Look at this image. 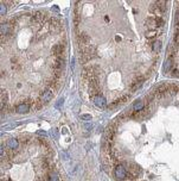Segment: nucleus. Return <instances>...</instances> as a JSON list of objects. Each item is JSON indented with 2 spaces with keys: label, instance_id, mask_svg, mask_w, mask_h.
Wrapping results in <instances>:
<instances>
[{
  "label": "nucleus",
  "instance_id": "32",
  "mask_svg": "<svg viewBox=\"0 0 179 181\" xmlns=\"http://www.w3.org/2000/svg\"><path fill=\"white\" fill-rule=\"evenodd\" d=\"M5 13H6V6H5V4L1 2V6H0V14L4 16Z\"/></svg>",
  "mask_w": 179,
  "mask_h": 181
},
{
  "label": "nucleus",
  "instance_id": "14",
  "mask_svg": "<svg viewBox=\"0 0 179 181\" xmlns=\"http://www.w3.org/2000/svg\"><path fill=\"white\" fill-rule=\"evenodd\" d=\"M6 145H7V148H8L10 150H15V149L18 148V145H19V142H18L17 138H12V137H11V138L7 139Z\"/></svg>",
  "mask_w": 179,
  "mask_h": 181
},
{
  "label": "nucleus",
  "instance_id": "28",
  "mask_svg": "<svg viewBox=\"0 0 179 181\" xmlns=\"http://www.w3.org/2000/svg\"><path fill=\"white\" fill-rule=\"evenodd\" d=\"M128 96H124V97H121V98H119L118 99V101H119V104L121 105V104H124V103H127L128 101Z\"/></svg>",
  "mask_w": 179,
  "mask_h": 181
},
{
  "label": "nucleus",
  "instance_id": "3",
  "mask_svg": "<svg viewBox=\"0 0 179 181\" xmlns=\"http://www.w3.org/2000/svg\"><path fill=\"white\" fill-rule=\"evenodd\" d=\"M114 174H115V178L118 180H124L127 178V173H126V169H124L121 165H118L115 167V170H114Z\"/></svg>",
  "mask_w": 179,
  "mask_h": 181
},
{
  "label": "nucleus",
  "instance_id": "30",
  "mask_svg": "<svg viewBox=\"0 0 179 181\" xmlns=\"http://www.w3.org/2000/svg\"><path fill=\"white\" fill-rule=\"evenodd\" d=\"M50 135L54 137V138H58V131H57V129L54 127L52 130H51V132H50Z\"/></svg>",
  "mask_w": 179,
  "mask_h": 181
},
{
  "label": "nucleus",
  "instance_id": "23",
  "mask_svg": "<svg viewBox=\"0 0 179 181\" xmlns=\"http://www.w3.org/2000/svg\"><path fill=\"white\" fill-rule=\"evenodd\" d=\"M80 20H81V17H80V13L76 11L75 12V16H74V23H75V25L77 26L78 24H80Z\"/></svg>",
  "mask_w": 179,
  "mask_h": 181
},
{
  "label": "nucleus",
  "instance_id": "26",
  "mask_svg": "<svg viewBox=\"0 0 179 181\" xmlns=\"http://www.w3.org/2000/svg\"><path fill=\"white\" fill-rule=\"evenodd\" d=\"M174 20H176V30H179V9L177 10V12H176Z\"/></svg>",
  "mask_w": 179,
  "mask_h": 181
},
{
  "label": "nucleus",
  "instance_id": "6",
  "mask_svg": "<svg viewBox=\"0 0 179 181\" xmlns=\"http://www.w3.org/2000/svg\"><path fill=\"white\" fill-rule=\"evenodd\" d=\"M13 26L14 25H12L11 23H2V24H1V29H0L1 36L7 37L8 35H11L12 31H13Z\"/></svg>",
  "mask_w": 179,
  "mask_h": 181
},
{
  "label": "nucleus",
  "instance_id": "13",
  "mask_svg": "<svg viewBox=\"0 0 179 181\" xmlns=\"http://www.w3.org/2000/svg\"><path fill=\"white\" fill-rule=\"evenodd\" d=\"M172 68H173V57H168L165 62H164L163 70H164V73H165V74H167V73L172 69Z\"/></svg>",
  "mask_w": 179,
  "mask_h": 181
},
{
  "label": "nucleus",
  "instance_id": "24",
  "mask_svg": "<svg viewBox=\"0 0 179 181\" xmlns=\"http://www.w3.org/2000/svg\"><path fill=\"white\" fill-rule=\"evenodd\" d=\"M38 142H39V144H41V147H44L45 149H48V150L50 149V147H49V144H48V142H46V141H45V139H44V138H39V139H38Z\"/></svg>",
  "mask_w": 179,
  "mask_h": 181
},
{
  "label": "nucleus",
  "instance_id": "21",
  "mask_svg": "<svg viewBox=\"0 0 179 181\" xmlns=\"http://www.w3.org/2000/svg\"><path fill=\"white\" fill-rule=\"evenodd\" d=\"M160 48H161V42L160 41H155V42L152 44V49L154 53H159L160 51Z\"/></svg>",
  "mask_w": 179,
  "mask_h": 181
},
{
  "label": "nucleus",
  "instance_id": "8",
  "mask_svg": "<svg viewBox=\"0 0 179 181\" xmlns=\"http://www.w3.org/2000/svg\"><path fill=\"white\" fill-rule=\"evenodd\" d=\"M48 24H49V28H50V32H56V31H58L59 28H61V23L56 18L49 19L48 20Z\"/></svg>",
  "mask_w": 179,
  "mask_h": 181
},
{
  "label": "nucleus",
  "instance_id": "18",
  "mask_svg": "<svg viewBox=\"0 0 179 181\" xmlns=\"http://www.w3.org/2000/svg\"><path fill=\"white\" fill-rule=\"evenodd\" d=\"M41 106H43V101H41V99H36V100H33V103H32V105H31V109L33 110V111H38V110H41Z\"/></svg>",
  "mask_w": 179,
  "mask_h": 181
},
{
  "label": "nucleus",
  "instance_id": "35",
  "mask_svg": "<svg viewBox=\"0 0 179 181\" xmlns=\"http://www.w3.org/2000/svg\"><path fill=\"white\" fill-rule=\"evenodd\" d=\"M173 71H174V73H173V74H172V75H173V76H179V70H173Z\"/></svg>",
  "mask_w": 179,
  "mask_h": 181
},
{
  "label": "nucleus",
  "instance_id": "5",
  "mask_svg": "<svg viewBox=\"0 0 179 181\" xmlns=\"http://www.w3.org/2000/svg\"><path fill=\"white\" fill-rule=\"evenodd\" d=\"M52 69L54 70H63L65 62H64V57H55V60L52 61Z\"/></svg>",
  "mask_w": 179,
  "mask_h": 181
},
{
  "label": "nucleus",
  "instance_id": "29",
  "mask_svg": "<svg viewBox=\"0 0 179 181\" xmlns=\"http://www.w3.org/2000/svg\"><path fill=\"white\" fill-rule=\"evenodd\" d=\"M155 31H148L147 33H146V38H148V40H151L153 37H155Z\"/></svg>",
  "mask_w": 179,
  "mask_h": 181
},
{
  "label": "nucleus",
  "instance_id": "15",
  "mask_svg": "<svg viewBox=\"0 0 179 181\" xmlns=\"http://www.w3.org/2000/svg\"><path fill=\"white\" fill-rule=\"evenodd\" d=\"M150 12L153 14H158V16H160L164 11L160 9V6L158 5V2H153V4H151V6H150Z\"/></svg>",
  "mask_w": 179,
  "mask_h": 181
},
{
  "label": "nucleus",
  "instance_id": "10",
  "mask_svg": "<svg viewBox=\"0 0 179 181\" xmlns=\"http://www.w3.org/2000/svg\"><path fill=\"white\" fill-rule=\"evenodd\" d=\"M144 81H145V78H144V76H138V78H135V80L133 81V84L131 86V89H132V91L139 89V88L142 86Z\"/></svg>",
  "mask_w": 179,
  "mask_h": 181
},
{
  "label": "nucleus",
  "instance_id": "12",
  "mask_svg": "<svg viewBox=\"0 0 179 181\" xmlns=\"http://www.w3.org/2000/svg\"><path fill=\"white\" fill-rule=\"evenodd\" d=\"M31 110V105L30 104H26V103H23L20 105H18L15 107V111L18 113H28V111Z\"/></svg>",
  "mask_w": 179,
  "mask_h": 181
},
{
  "label": "nucleus",
  "instance_id": "25",
  "mask_svg": "<svg viewBox=\"0 0 179 181\" xmlns=\"http://www.w3.org/2000/svg\"><path fill=\"white\" fill-rule=\"evenodd\" d=\"M49 180L50 181H59V176H58L56 173H51L50 176H49Z\"/></svg>",
  "mask_w": 179,
  "mask_h": 181
},
{
  "label": "nucleus",
  "instance_id": "34",
  "mask_svg": "<svg viewBox=\"0 0 179 181\" xmlns=\"http://www.w3.org/2000/svg\"><path fill=\"white\" fill-rule=\"evenodd\" d=\"M31 139L30 138H28V137H20V142L22 143H28Z\"/></svg>",
  "mask_w": 179,
  "mask_h": 181
},
{
  "label": "nucleus",
  "instance_id": "4",
  "mask_svg": "<svg viewBox=\"0 0 179 181\" xmlns=\"http://www.w3.org/2000/svg\"><path fill=\"white\" fill-rule=\"evenodd\" d=\"M114 136H115V129H114L113 125H109L106 129V136H104V139L107 142V145H110L113 143Z\"/></svg>",
  "mask_w": 179,
  "mask_h": 181
},
{
  "label": "nucleus",
  "instance_id": "7",
  "mask_svg": "<svg viewBox=\"0 0 179 181\" xmlns=\"http://www.w3.org/2000/svg\"><path fill=\"white\" fill-rule=\"evenodd\" d=\"M44 19H45V14L41 12V11H37V12H35L32 14L31 23H33V24H41L44 22Z\"/></svg>",
  "mask_w": 179,
  "mask_h": 181
},
{
  "label": "nucleus",
  "instance_id": "11",
  "mask_svg": "<svg viewBox=\"0 0 179 181\" xmlns=\"http://www.w3.org/2000/svg\"><path fill=\"white\" fill-rule=\"evenodd\" d=\"M94 100V104L96 105L97 107H100V109H103V107H106V104H107V101H106V99L102 97V96H96V97L93 98Z\"/></svg>",
  "mask_w": 179,
  "mask_h": 181
},
{
  "label": "nucleus",
  "instance_id": "17",
  "mask_svg": "<svg viewBox=\"0 0 179 181\" xmlns=\"http://www.w3.org/2000/svg\"><path fill=\"white\" fill-rule=\"evenodd\" d=\"M7 100H8V94L6 89H1V111L7 107Z\"/></svg>",
  "mask_w": 179,
  "mask_h": 181
},
{
  "label": "nucleus",
  "instance_id": "1",
  "mask_svg": "<svg viewBox=\"0 0 179 181\" xmlns=\"http://www.w3.org/2000/svg\"><path fill=\"white\" fill-rule=\"evenodd\" d=\"M88 91H89V94L90 97H96L98 96V92H100V82H98V79H93L91 81L88 82Z\"/></svg>",
  "mask_w": 179,
  "mask_h": 181
},
{
  "label": "nucleus",
  "instance_id": "16",
  "mask_svg": "<svg viewBox=\"0 0 179 181\" xmlns=\"http://www.w3.org/2000/svg\"><path fill=\"white\" fill-rule=\"evenodd\" d=\"M46 86H48V88L55 91V89H57V88L59 87V80H56L54 78H51L50 80L46 81Z\"/></svg>",
  "mask_w": 179,
  "mask_h": 181
},
{
  "label": "nucleus",
  "instance_id": "2",
  "mask_svg": "<svg viewBox=\"0 0 179 181\" xmlns=\"http://www.w3.org/2000/svg\"><path fill=\"white\" fill-rule=\"evenodd\" d=\"M64 44L63 43H58V44H55L51 49V53L55 57H63L64 56Z\"/></svg>",
  "mask_w": 179,
  "mask_h": 181
},
{
  "label": "nucleus",
  "instance_id": "20",
  "mask_svg": "<svg viewBox=\"0 0 179 181\" xmlns=\"http://www.w3.org/2000/svg\"><path fill=\"white\" fill-rule=\"evenodd\" d=\"M144 107H145V103H144L141 99H139L138 101H135V103H134V105H133V110H134L135 112L141 111Z\"/></svg>",
  "mask_w": 179,
  "mask_h": 181
},
{
  "label": "nucleus",
  "instance_id": "36",
  "mask_svg": "<svg viewBox=\"0 0 179 181\" xmlns=\"http://www.w3.org/2000/svg\"><path fill=\"white\" fill-rule=\"evenodd\" d=\"M37 134H38V135H41V136H45V135H46V134H45L44 131H38Z\"/></svg>",
  "mask_w": 179,
  "mask_h": 181
},
{
  "label": "nucleus",
  "instance_id": "31",
  "mask_svg": "<svg viewBox=\"0 0 179 181\" xmlns=\"http://www.w3.org/2000/svg\"><path fill=\"white\" fill-rule=\"evenodd\" d=\"M155 22H157V26H161L164 24V20L160 17H155Z\"/></svg>",
  "mask_w": 179,
  "mask_h": 181
},
{
  "label": "nucleus",
  "instance_id": "33",
  "mask_svg": "<svg viewBox=\"0 0 179 181\" xmlns=\"http://www.w3.org/2000/svg\"><path fill=\"white\" fill-rule=\"evenodd\" d=\"M81 119H82V120H90V119H91V116L88 114V113H87V114H82V116H81Z\"/></svg>",
  "mask_w": 179,
  "mask_h": 181
},
{
  "label": "nucleus",
  "instance_id": "27",
  "mask_svg": "<svg viewBox=\"0 0 179 181\" xmlns=\"http://www.w3.org/2000/svg\"><path fill=\"white\" fill-rule=\"evenodd\" d=\"M173 42L176 45H179V30L176 31V33H174V37H173Z\"/></svg>",
  "mask_w": 179,
  "mask_h": 181
},
{
  "label": "nucleus",
  "instance_id": "19",
  "mask_svg": "<svg viewBox=\"0 0 179 181\" xmlns=\"http://www.w3.org/2000/svg\"><path fill=\"white\" fill-rule=\"evenodd\" d=\"M177 91H178L177 85H170V86H168V89H167V92H166V97H172V96H174V94L177 93Z\"/></svg>",
  "mask_w": 179,
  "mask_h": 181
},
{
  "label": "nucleus",
  "instance_id": "9",
  "mask_svg": "<svg viewBox=\"0 0 179 181\" xmlns=\"http://www.w3.org/2000/svg\"><path fill=\"white\" fill-rule=\"evenodd\" d=\"M54 97V91L52 89H50V88H46L43 93H41V101L43 103H48L49 100H51Z\"/></svg>",
  "mask_w": 179,
  "mask_h": 181
},
{
  "label": "nucleus",
  "instance_id": "22",
  "mask_svg": "<svg viewBox=\"0 0 179 181\" xmlns=\"http://www.w3.org/2000/svg\"><path fill=\"white\" fill-rule=\"evenodd\" d=\"M146 23L150 28H155L157 26V22H155V18H147L146 19Z\"/></svg>",
  "mask_w": 179,
  "mask_h": 181
}]
</instances>
